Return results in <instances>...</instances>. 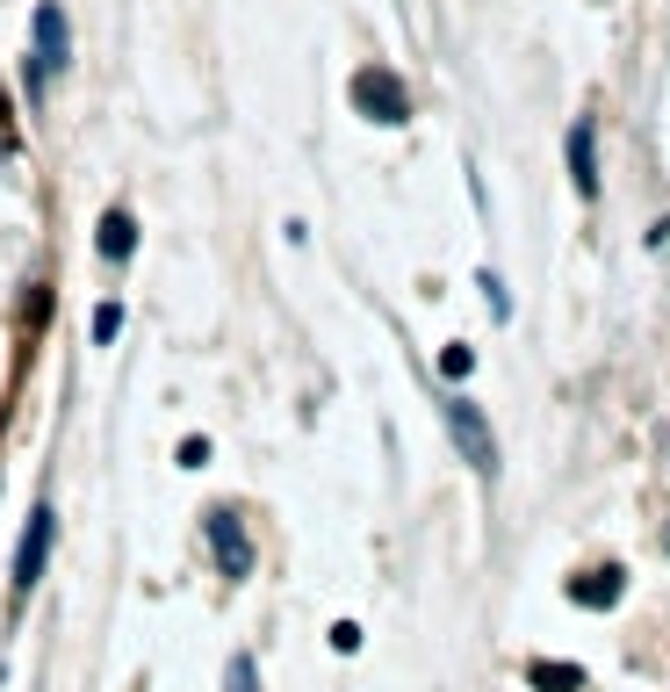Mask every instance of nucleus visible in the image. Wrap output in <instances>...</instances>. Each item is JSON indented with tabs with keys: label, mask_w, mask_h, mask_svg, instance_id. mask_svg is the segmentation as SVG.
Segmentation results:
<instances>
[{
	"label": "nucleus",
	"mask_w": 670,
	"mask_h": 692,
	"mask_svg": "<svg viewBox=\"0 0 670 692\" xmlns=\"http://www.w3.org/2000/svg\"><path fill=\"white\" fill-rule=\"evenodd\" d=\"M203 527H209V548H217V571L224 577H253V542H246V519L231 513V505H209L203 513Z\"/></svg>",
	"instance_id": "obj_4"
},
{
	"label": "nucleus",
	"mask_w": 670,
	"mask_h": 692,
	"mask_svg": "<svg viewBox=\"0 0 670 692\" xmlns=\"http://www.w3.org/2000/svg\"><path fill=\"white\" fill-rule=\"evenodd\" d=\"M469 368H476V353H469V347H447V353H440V376H454V382H462Z\"/></svg>",
	"instance_id": "obj_12"
},
{
	"label": "nucleus",
	"mask_w": 670,
	"mask_h": 692,
	"mask_svg": "<svg viewBox=\"0 0 670 692\" xmlns=\"http://www.w3.org/2000/svg\"><path fill=\"white\" fill-rule=\"evenodd\" d=\"M51 72H66V14H58V0H43L29 22V101L51 95Z\"/></svg>",
	"instance_id": "obj_1"
},
{
	"label": "nucleus",
	"mask_w": 670,
	"mask_h": 692,
	"mask_svg": "<svg viewBox=\"0 0 670 692\" xmlns=\"http://www.w3.org/2000/svg\"><path fill=\"white\" fill-rule=\"evenodd\" d=\"M116 332H124V303H101L95 311V347H116Z\"/></svg>",
	"instance_id": "obj_10"
},
{
	"label": "nucleus",
	"mask_w": 670,
	"mask_h": 692,
	"mask_svg": "<svg viewBox=\"0 0 670 692\" xmlns=\"http://www.w3.org/2000/svg\"><path fill=\"white\" fill-rule=\"evenodd\" d=\"M346 95H354V109L368 116V123H404L411 116V95H404V80L390 66H361Z\"/></svg>",
	"instance_id": "obj_3"
},
{
	"label": "nucleus",
	"mask_w": 670,
	"mask_h": 692,
	"mask_svg": "<svg viewBox=\"0 0 670 692\" xmlns=\"http://www.w3.org/2000/svg\"><path fill=\"white\" fill-rule=\"evenodd\" d=\"M130 253H137V224H130V209H109V217H101V260H116V267H124Z\"/></svg>",
	"instance_id": "obj_8"
},
{
	"label": "nucleus",
	"mask_w": 670,
	"mask_h": 692,
	"mask_svg": "<svg viewBox=\"0 0 670 692\" xmlns=\"http://www.w3.org/2000/svg\"><path fill=\"white\" fill-rule=\"evenodd\" d=\"M570 181H577V195H584V203H599V123L591 116H577L570 123Z\"/></svg>",
	"instance_id": "obj_6"
},
{
	"label": "nucleus",
	"mask_w": 670,
	"mask_h": 692,
	"mask_svg": "<svg viewBox=\"0 0 670 692\" xmlns=\"http://www.w3.org/2000/svg\"><path fill=\"white\" fill-rule=\"evenodd\" d=\"M332 650L354 656V650H361V627H354V621H339V627H332Z\"/></svg>",
	"instance_id": "obj_14"
},
{
	"label": "nucleus",
	"mask_w": 670,
	"mask_h": 692,
	"mask_svg": "<svg viewBox=\"0 0 670 692\" xmlns=\"http://www.w3.org/2000/svg\"><path fill=\"white\" fill-rule=\"evenodd\" d=\"M447 433H454V448H462V461L491 484L497 476V433H491V419H483V405H469V397H447Z\"/></svg>",
	"instance_id": "obj_2"
},
{
	"label": "nucleus",
	"mask_w": 670,
	"mask_h": 692,
	"mask_svg": "<svg viewBox=\"0 0 670 692\" xmlns=\"http://www.w3.org/2000/svg\"><path fill=\"white\" fill-rule=\"evenodd\" d=\"M663 548H670V534H663Z\"/></svg>",
	"instance_id": "obj_15"
},
{
	"label": "nucleus",
	"mask_w": 670,
	"mask_h": 692,
	"mask_svg": "<svg viewBox=\"0 0 670 692\" xmlns=\"http://www.w3.org/2000/svg\"><path fill=\"white\" fill-rule=\"evenodd\" d=\"M224 692H260V679H253V656H246V650L231 656V671H224Z\"/></svg>",
	"instance_id": "obj_11"
},
{
	"label": "nucleus",
	"mask_w": 670,
	"mask_h": 692,
	"mask_svg": "<svg viewBox=\"0 0 670 692\" xmlns=\"http://www.w3.org/2000/svg\"><path fill=\"white\" fill-rule=\"evenodd\" d=\"M51 534H58V513L51 505H37L22 527V548H14V598H29L43 584V563H51Z\"/></svg>",
	"instance_id": "obj_5"
},
{
	"label": "nucleus",
	"mask_w": 670,
	"mask_h": 692,
	"mask_svg": "<svg viewBox=\"0 0 670 692\" xmlns=\"http://www.w3.org/2000/svg\"><path fill=\"white\" fill-rule=\"evenodd\" d=\"M203 461H209V440H203V433L180 440V469H203Z\"/></svg>",
	"instance_id": "obj_13"
},
{
	"label": "nucleus",
	"mask_w": 670,
	"mask_h": 692,
	"mask_svg": "<svg viewBox=\"0 0 670 692\" xmlns=\"http://www.w3.org/2000/svg\"><path fill=\"white\" fill-rule=\"evenodd\" d=\"M526 685H534V692H584V671H577V664H548V656H534V664H526Z\"/></svg>",
	"instance_id": "obj_9"
},
{
	"label": "nucleus",
	"mask_w": 670,
	"mask_h": 692,
	"mask_svg": "<svg viewBox=\"0 0 670 692\" xmlns=\"http://www.w3.org/2000/svg\"><path fill=\"white\" fill-rule=\"evenodd\" d=\"M620 592H628V571H620V563H599V571L570 577V598H577V606H591V613L620 606Z\"/></svg>",
	"instance_id": "obj_7"
}]
</instances>
